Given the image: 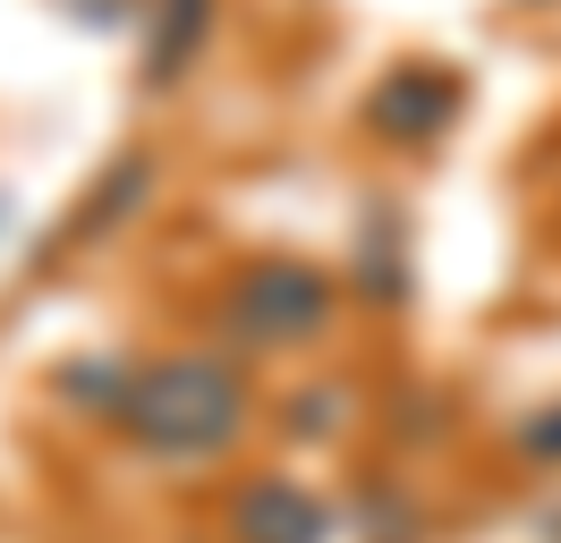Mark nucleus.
I'll return each mask as SVG.
<instances>
[{
	"mask_svg": "<svg viewBox=\"0 0 561 543\" xmlns=\"http://www.w3.org/2000/svg\"><path fill=\"white\" fill-rule=\"evenodd\" d=\"M451 111H459V85L443 77V68H400L383 94L366 102V119H375L383 136H434Z\"/></svg>",
	"mask_w": 561,
	"mask_h": 543,
	"instance_id": "4",
	"label": "nucleus"
},
{
	"mask_svg": "<svg viewBox=\"0 0 561 543\" xmlns=\"http://www.w3.org/2000/svg\"><path fill=\"white\" fill-rule=\"evenodd\" d=\"M119 434L153 450V459H213V450H230V434L247 425V391L239 373L221 366V357H162V366H145L119 382Z\"/></svg>",
	"mask_w": 561,
	"mask_h": 543,
	"instance_id": "1",
	"label": "nucleus"
},
{
	"mask_svg": "<svg viewBox=\"0 0 561 543\" xmlns=\"http://www.w3.org/2000/svg\"><path fill=\"white\" fill-rule=\"evenodd\" d=\"M230 535H239V543H332V509H323L307 484L264 475V484H247V493H239Z\"/></svg>",
	"mask_w": 561,
	"mask_h": 543,
	"instance_id": "3",
	"label": "nucleus"
},
{
	"mask_svg": "<svg viewBox=\"0 0 561 543\" xmlns=\"http://www.w3.org/2000/svg\"><path fill=\"white\" fill-rule=\"evenodd\" d=\"M323 314H332V289H323V272H307V264H255V272H239V289H230V332H239L247 348L316 339Z\"/></svg>",
	"mask_w": 561,
	"mask_h": 543,
	"instance_id": "2",
	"label": "nucleus"
},
{
	"mask_svg": "<svg viewBox=\"0 0 561 543\" xmlns=\"http://www.w3.org/2000/svg\"><path fill=\"white\" fill-rule=\"evenodd\" d=\"M213 0H162V43H153V77H179V60L196 51Z\"/></svg>",
	"mask_w": 561,
	"mask_h": 543,
	"instance_id": "5",
	"label": "nucleus"
}]
</instances>
